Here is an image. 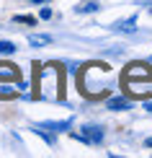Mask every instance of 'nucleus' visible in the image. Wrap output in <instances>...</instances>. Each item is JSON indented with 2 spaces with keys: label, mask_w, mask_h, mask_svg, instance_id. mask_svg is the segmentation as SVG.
<instances>
[{
  "label": "nucleus",
  "mask_w": 152,
  "mask_h": 158,
  "mask_svg": "<svg viewBox=\"0 0 152 158\" xmlns=\"http://www.w3.org/2000/svg\"><path fill=\"white\" fill-rule=\"evenodd\" d=\"M85 130V132L80 135V140H85V143H101L103 140V130L101 127H90V124H88V127H83Z\"/></svg>",
  "instance_id": "1"
},
{
  "label": "nucleus",
  "mask_w": 152,
  "mask_h": 158,
  "mask_svg": "<svg viewBox=\"0 0 152 158\" xmlns=\"http://www.w3.org/2000/svg\"><path fill=\"white\" fill-rule=\"evenodd\" d=\"M108 109H114V111H124V109H129L131 104H129V98H124V96H114V98H108V104H106Z\"/></svg>",
  "instance_id": "2"
},
{
  "label": "nucleus",
  "mask_w": 152,
  "mask_h": 158,
  "mask_svg": "<svg viewBox=\"0 0 152 158\" xmlns=\"http://www.w3.org/2000/svg\"><path fill=\"white\" fill-rule=\"evenodd\" d=\"M116 31H124V34H131V31H137V18H127V21H119L114 23Z\"/></svg>",
  "instance_id": "3"
},
{
  "label": "nucleus",
  "mask_w": 152,
  "mask_h": 158,
  "mask_svg": "<svg viewBox=\"0 0 152 158\" xmlns=\"http://www.w3.org/2000/svg\"><path fill=\"white\" fill-rule=\"evenodd\" d=\"M29 44L31 47H47V44H52V36H47V34H31Z\"/></svg>",
  "instance_id": "4"
},
{
  "label": "nucleus",
  "mask_w": 152,
  "mask_h": 158,
  "mask_svg": "<svg viewBox=\"0 0 152 158\" xmlns=\"http://www.w3.org/2000/svg\"><path fill=\"white\" fill-rule=\"evenodd\" d=\"M70 119H64V122H44V124H39L41 130H54V132H59V130H67L70 127Z\"/></svg>",
  "instance_id": "5"
},
{
  "label": "nucleus",
  "mask_w": 152,
  "mask_h": 158,
  "mask_svg": "<svg viewBox=\"0 0 152 158\" xmlns=\"http://www.w3.org/2000/svg\"><path fill=\"white\" fill-rule=\"evenodd\" d=\"M75 10L77 13H93V10H98V0H83Z\"/></svg>",
  "instance_id": "6"
},
{
  "label": "nucleus",
  "mask_w": 152,
  "mask_h": 158,
  "mask_svg": "<svg viewBox=\"0 0 152 158\" xmlns=\"http://www.w3.org/2000/svg\"><path fill=\"white\" fill-rule=\"evenodd\" d=\"M0 78H18V70L13 65H0Z\"/></svg>",
  "instance_id": "7"
},
{
  "label": "nucleus",
  "mask_w": 152,
  "mask_h": 158,
  "mask_svg": "<svg viewBox=\"0 0 152 158\" xmlns=\"http://www.w3.org/2000/svg\"><path fill=\"white\" fill-rule=\"evenodd\" d=\"M13 52H16L13 42H0V55H13Z\"/></svg>",
  "instance_id": "8"
},
{
  "label": "nucleus",
  "mask_w": 152,
  "mask_h": 158,
  "mask_svg": "<svg viewBox=\"0 0 152 158\" xmlns=\"http://www.w3.org/2000/svg\"><path fill=\"white\" fill-rule=\"evenodd\" d=\"M13 21H18V23H29V26H34V23H36V18H34V16H16V18H13Z\"/></svg>",
  "instance_id": "9"
},
{
  "label": "nucleus",
  "mask_w": 152,
  "mask_h": 158,
  "mask_svg": "<svg viewBox=\"0 0 152 158\" xmlns=\"http://www.w3.org/2000/svg\"><path fill=\"white\" fill-rule=\"evenodd\" d=\"M39 16H41V18H52V10H49V8H41V13H39Z\"/></svg>",
  "instance_id": "10"
},
{
  "label": "nucleus",
  "mask_w": 152,
  "mask_h": 158,
  "mask_svg": "<svg viewBox=\"0 0 152 158\" xmlns=\"http://www.w3.org/2000/svg\"><path fill=\"white\" fill-rule=\"evenodd\" d=\"M34 5H41V3H49V0H31Z\"/></svg>",
  "instance_id": "11"
},
{
  "label": "nucleus",
  "mask_w": 152,
  "mask_h": 158,
  "mask_svg": "<svg viewBox=\"0 0 152 158\" xmlns=\"http://www.w3.org/2000/svg\"><path fill=\"white\" fill-rule=\"evenodd\" d=\"M144 109H147V111H152V101H147V104H144Z\"/></svg>",
  "instance_id": "12"
},
{
  "label": "nucleus",
  "mask_w": 152,
  "mask_h": 158,
  "mask_svg": "<svg viewBox=\"0 0 152 158\" xmlns=\"http://www.w3.org/2000/svg\"><path fill=\"white\" fill-rule=\"evenodd\" d=\"M144 145H147V148H152V137H150V140H147V143H144Z\"/></svg>",
  "instance_id": "13"
}]
</instances>
